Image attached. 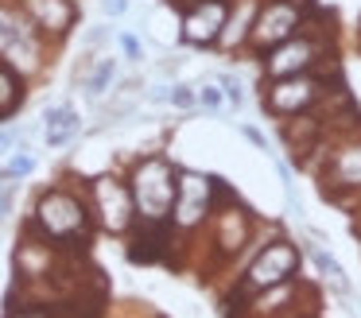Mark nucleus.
<instances>
[{
  "label": "nucleus",
  "mask_w": 361,
  "mask_h": 318,
  "mask_svg": "<svg viewBox=\"0 0 361 318\" xmlns=\"http://www.w3.org/2000/svg\"><path fill=\"white\" fill-rule=\"evenodd\" d=\"M311 260L319 264V271H322V276H326L330 283L338 287V291H342V295H350V283H345V271H342V264H338L334 256H326L319 245H311Z\"/></svg>",
  "instance_id": "17"
},
{
  "label": "nucleus",
  "mask_w": 361,
  "mask_h": 318,
  "mask_svg": "<svg viewBox=\"0 0 361 318\" xmlns=\"http://www.w3.org/2000/svg\"><path fill=\"white\" fill-rule=\"evenodd\" d=\"M32 167H35V159H32V155H16V159L8 163V167L0 171V178H20V175H27Z\"/></svg>",
  "instance_id": "20"
},
{
  "label": "nucleus",
  "mask_w": 361,
  "mask_h": 318,
  "mask_svg": "<svg viewBox=\"0 0 361 318\" xmlns=\"http://www.w3.org/2000/svg\"><path fill=\"white\" fill-rule=\"evenodd\" d=\"M314 54H319V47H314L311 39H283V43L268 54L264 66L272 78H291V74H303L314 62Z\"/></svg>",
  "instance_id": "11"
},
{
  "label": "nucleus",
  "mask_w": 361,
  "mask_h": 318,
  "mask_svg": "<svg viewBox=\"0 0 361 318\" xmlns=\"http://www.w3.org/2000/svg\"><path fill=\"white\" fill-rule=\"evenodd\" d=\"M195 97H198V101H202V105H206V109H218V105H221V93H218V90H214V85H202V90H198V93H195Z\"/></svg>",
  "instance_id": "24"
},
{
  "label": "nucleus",
  "mask_w": 361,
  "mask_h": 318,
  "mask_svg": "<svg viewBox=\"0 0 361 318\" xmlns=\"http://www.w3.org/2000/svg\"><path fill=\"white\" fill-rule=\"evenodd\" d=\"M113 74H117V62H113V59H102V62H97L94 74L86 78V93H90V97H102V93L109 90Z\"/></svg>",
  "instance_id": "18"
},
{
  "label": "nucleus",
  "mask_w": 361,
  "mask_h": 318,
  "mask_svg": "<svg viewBox=\"0 0 361 318\" xmlns=\"http://www.w3.org/2000/svg\"><path fill=\"white\" fill-rule=\"evenodd\" d=\"M20 101H24V85H20L16 70L8 62H0V116H8Z\"/></svg>",
  "instance_id": "16"
},
{
  "label": "nucleus",
  "mask_w": 361,
  "mask_h": 318,
  "mask_svg": "<svg viewBox=\"0 0 361 318\" xmlns=\"http://www.w3.org/2000/svg\"><path fill=\"white\" fill-rule=\"evenodd\" d=\"M330 175H334L338 186H361V144L345 147V152H338L334 167H330Z\"/></svg>",
  "instance_id": "15"
},
{
  "label": "nucleus",
  "mask_w": 361,
  "mask_h": 318,
  "mask_svg": "<svg viewBox=\"0 0 361 318\" xmlns=\"http://www.w3.org/2000/svg\"><path fill=\"white\" fill-rule=\"evenodd\" d=\"M167 101H171V105H179V109H190L198 97H195V90H190V85H175V90L167 93Z\"/></svg>",
  "instance_id": "21"
},
{
  "label": "nucleus",
  "mask_w": 361,
  "mask_h": 318,
  "mask_svg": "<svg viewBox=\"0 0 361 318\" xmlns=\"http://www.w3.org/2000/svg\"><path fill=\"white\" fill-rule=\"evenodd\" d=\"M210 194H214V178H202L195 175V171H183V175H175V225H183V229H190V225H198L206 214H210Z\"/></svg>",
  "instance_id": "5"
},
{
  "label": "nucleus",
  "mask_w": 361,
  "mask_h": 318,
  "mask_svg": "<svg viewBox=\"0 0 361 318\" xmlns=\"http://www.w3.org/2000/svg\"><path fill=\"white\" fill-rule=\"evenodd\" d=\"M175 202V171L167 159H144L133 175V206L148 221H167Z\"/></svg>",
  "instance_id": "1"
},
{
  "label": "nucleus",
  "mask_w": 361,
  "mask_h": 318,
  "mask_svg": "<svg viewBox=\"0 0 361 318\" xmlns=\"http://www.w3.org/2000/svg\"><path fill=\"white\" fill-rule=\"evenodd\" d=\"M314 97H319V82H311V78H303V74H291L264 93V105H272L276 113H299V109H307Z\"/></svg>",
  "instance_id": "10"
},
{
  "label": "nucleus",
  "mask_w": 361,
  "mask_h": 318,
  "mask_svg": "<svg viewBox=\"0 0 361 318\" xmlns=\"http://www.w3.org/2000/svg\"><path fill=\"white\" fill-rule=\"evenodd\" d=\"M221 27H226V4L221 0H206V4H195L187 16H183V39L187 43H214V39L221 35Z\"/></svg>",
  "instance_id": "8"
},
{
  "label": "nucleus",
  "mask_w": 361,
  "mask_h": 318,
  "mask_svg": "<svg viewBox=\"0 0 361 318\" xmlns=\"http://www.w3.org/2000/svg\"><path fill=\"white\" fill-rule=\"evenodd\" d=\"M78 128H82V121H78V113H74L71 105H55V109L43 113V132H47V144L51 147L71 144V140L78 136Z\"/></svg>",
  "instance_id": "13"
},
{
  "label": "nucleus",
  "mask_w": 361,
  "mask_h": 318,
  "mask_svg": "<svg viewBox=\"0 0 361 318\" xmlns=\"http://www.w3.org/2000/svg\"><path fill=\"white\" fill-rule=\"evenodd\" d=\"M0 59L20 74H32L43 66V47L35 35V23L24 16V8H0Z\"/></svg>",
  "instance_id": "2"
},
{
  "label": "nucleus",
  "mask_w": 361,
  "mask_h": 318,
  "mask_svg": "<svg viewBox=\"0 0 361 318\" xmlns=\"http://www.w3.org/2000/svg\"><path fill=\"white\" fill-rule=\"evenodd\" d=\"M167 221H148V217H140V225H136V233H133V245H128V256L133 260H156V256H164V248H167Z\"/></svg>",
  "instance_id": "12"
},
{
  "label": "nucleus",
  "mask_w": 361,
  "mask_h": 318,
  "mask_svg": "<svg viewBox=\"0 0 361 318\" xmlns=\"http://www.w3.org/2000/svg\"><path fill=\"white\" fill-rule=\"evenodd\" d=\"M295 268H299V248L288 245V240H276V245H268L264 252L257 256V264L249 268L241 291H264V287H280L288 276H295Z\"/></svg>",
  "instance_id": "4"
},
{
  "label": "nucleus",
  "mask_w": 361,
  "mask_h": 318,
  "mask_svg": "<svg viewBox=\"0 0 361 318\" xmlns=\"http://www.w3.org/2000/svg\"><path fill=\"white\" fill-rule=\"evenodd\" d=\"M295 27H299V8L288 4V0H272L260 12L257 27H252V39H257V47H276L283 39H291Z\"/></svg>",
  "instance_id": "7"
},
{
  "label": "nucleus",
  "mask_w": 361,
  "mask_h": 318,
  "mask_svg": "<svg viewBox=\"0 0 361 318\" xmlns=\"http://www.w3.org/2000/svg\"><path fill=\"white\" fill-rule=\"evenodd\" d=\"M94 202H97V214H102V225L109 233H125L128 225H133V190H128L125 183H117V178H97L94 183Z\"/></svg>",
  "instance_id": "6"
},
{
  "label": "nucleus",
  "mask_w": 361,
  "mask_h": 318,
  "mask_svg": "<svg viewBox=\"0 0 361 318\" xmlns=\"http://www.w3.org/2000/svg\"><path fill=\"white\" fill-rule=\"evenodd\" d=\"M221 85H226V97H229V101H233V105H241V101H245V93H241V85H237V82H233V78H221Z\"/></svg>",
  "instance_id": "27"
},
{
  "label": "nucleus",
  "mask_w": 361,
  "mask_h": 318,
  "mask_svg": "<svg viewBox=\"0 0 361 318\" xmlns=\"http://www.w3.org/2000/svg\"><path fill=\"white\" fill-rule=\"evenodd\" d=\"M35 225L51 240H71L86 233V206L66 190H47L35 206Z\"/></svg>",
  "instance_id": "3"
},
{
  "label": "nucleus",
  "mask_w": 361,
  "mask_h": 318,
  "mask_svg": "<svg viewBox=\"0 0 361 318\" xmlns=\"http://www.w3.org/2000/svg\"><path fill=\"white\" fill-rule=\"evenodd\" d=\"M12 318H51V314H43V310H20V314H12Z\"/></svg>",
  "instance_id": "28"
},
{
  "label": "nucleus",
  "mask_w": 361,
  "mask_h": 318,
  "mask_svg": "<svg viewBox=\"0 0 361 318\" xmlns=\"http://www.w3.org/2000/svg\"><path fill=\"white\" fill-rule=\"evenodd\" d=\"M102 12L109 16V20H121V16L128 12V0H102Z\"/></svg>",
  "instance_id": "23"
},
{
  "label": "nucleus",
  "mask_w": 361,
  "mask_h": 318,
  "mask_svg": "<svg viewBox=\"0 0 361 318\" xmlns=\"http://www.w3.org/2000/svg\"><path fill=\"white\" fill-rule=\"evenodd\" d=\"M16 268L24 279H35V276H47L51 271V248L47 245H35V240H24L16 252Z\"/></svg>",
  "instance_id": "14"
},
{
  "label": "nucleus",
  "mask_w": 361,
  "mask_h": 318,
  "mask_svg": "<svg viewBox=\"0 0 361 318\" xmlns=\"http://www.w3.org/2000/svg\"><path fill=\"white\" fill-rule=\"evenodd\" d=\"M121 51L136 62V59H140V39H136V35H121Z\"/></svg>",
  "instance_id": "26"
},
{
  "label": "nucleus",
  "mask_w": 361,
  "mask_h": 318,
  "mask_svg": "<svg viewBox=\"0 0 361 318\" xmlns=\"http://www.w3.org/2000/svg\"><path fill=\"white\" fill-rule=\"evenodd\" d=\"M245 240V221L241 214H226V233H221V248H241Z\"/></svg>",
  "instance_id": "19"
},
{
  "label": "nucleus",
  "mask_w": 361,
  "mask_h": 318,
  "mask_svg": "<svg viewBox=\"0 0 361 318\" xmlns=\"http://www.w3.org/2000/svg\"><path fill=\"white\" fill-rule=\"evenodd\" d=\"M8 209H12V186H8V178H0V221L8 217Z\"/></svg>",
  "instance_id": "25"
},
{
  "label": "nucleus",
  "mask_w": 361,
  "mask_h": 318,
  "mask_svg": "<svg viewBox=\"0 0 361 318\" xmlns=\"http://www.w3.org/2000/svg\"><path fill=\"white\" fill-rule=\"evenodd\" d=\"M24 16L35 23V31H47V35H66L78 20V8L71 0H24Z\"/></svg>",
  "instance_id": "9"
},
{
  "label": "nucleus",
  "mask_w": 361,
  "mask_h": 318,
  "mask_svg": "<svg viewBox=\"0 0 361 318\" xmlns=\"http://www.w3.org/2000/svg\"><path fill=\"white\" fill-rule=\"evenodd\" d=\"M20 140H24V132H20V128H0V155L12 152V147H16Z\"/></svg>",
  "instance_id": "22"
}]
</instances>
